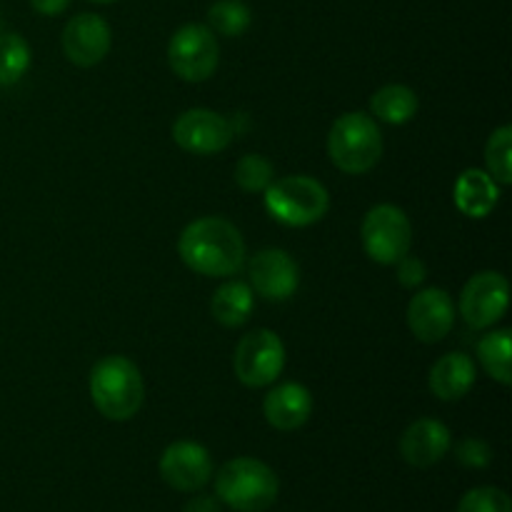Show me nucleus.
<instances>
[{"label":"nucleus","instance_id":"2eb2a0df","mask_svg":"<svg viewBox=\"0 0 512 512\" xmlns=\"http://www.w3.org/2000/svg\"><path fill=\"white\" fill-rule=\"evenodd\" d=\"M450 445H453V435H450L448 425L433 418H420L408 425L400 438V453H403L405 463L413 468H430L448 455Z\"/></svg>","mask_w":512,"mask_h":512},{"label":"nucleus","instance_id":"9d476101","mask_svg":"<svg viewBox=\"0 0 512 512\" xmlns=\"http://www.w3.org/2000/svg\"><path fill=\"white\" fill-rule=\"evenodd\" d=\"M235 130L220 113L205 108L185 110L173 125V140L195 155L220 153L230 145Z\"/></svg>","mask_w":512,"mask_h":512},{"label":"nucleus","instance_id":"2f4dec72","mask_svg":"<svg viewBox=\"0 0 512 512\" xmlns=\"http://www.w3.org/2000/svg\"><path fill=\"white\" fill-rule=\"evenodd\" d=\"M0 33H3V30H0Z\"/></svg>","mask_w":512,"mask_h":512},{"label":"nucleus","instance_id":"4be33fe9","mask_svg":"<svg viewBox=\"0 0 512 512\" xmlns=\"http://www.w3.org/2000/svg\"><path fill=\"white\" fill-rule=\"evenodd\" d=\"M253 23V13L243 0H215L208 8V28L225 38H238Z\"/></svg>","mask_w":512,"mask_h":512},{"label":"nucleus","instance_id":"c85d7f7f","mask_svg":"<svg viewBox=\"0 0 512 512\" xmlns=\"http://www.w3.org/2000/svg\"><path fill=\"white\" fill-rule=\"evenodd\" d=\"M70 3H73V0H30V5H33L35 13L48 15V18L65 13V10L70 8Z\"/></svg>","mask_w":512,"mask_h":512},{"label":"nucleus","instance_id":"20e7f679","mask_svg":"<svg viewBox=\"0 0 512 512\" xmlns=\"http://www.w3.org/2000/svg\"><path fill=\"white\" fill-rule=\"evenodd\" d=\"M328 155L348 175H363L378 165L383 155V133L365 113H345L328 133Z\"/></svg>","mask_w":512,"mask_h":512},{"label":"nucleus","instance_id":"423d86ee","mask_svg":"<svg viewBox=\"0 0 512 512\" xmlns=\"http://www.w3.org/2000/svg\"><path fill=\"white\" fill-rule=\"evenodd\" d=\"M220 48L213 30L203 23H188L168 43V63L185 83H205L218 70Z\"/></svg>","mask_w":512,"mask_h":512},{"label":"nucleus","instance_id":"a211bd4d","mask_svg":"<svg viewBox=\"0 0 512 512\" xmlns=\"http://www.w3.org/2000/svg\"><path fill=\"white\" fill-rule=\"evenodd\" d=\"M500 200V188L488 170H465L455 183V205L468 218H488Z\"/></svg>","mask_w":512,"mask_h":512},{"label":"nucleus","instance_id":"bb28decb","mask_svg":"<svg viewBox=\"0 0 512 512\" xmlns=\"http://www.w3.org/2000/svg\"><path fill=\"white\" fill-rule=\"evenodd\" d=\"M455 453H458V460L465 465V468H488L490 460H493V450L488 448V443L475 438L463 440Z\"/></svg>","mask_w":512,"mask_h":512},{"label":"nucleus","instance_id":"7c9ffc66","mask_svg":"<svg viewBox=\"0 0 512 512\" xmlns=\"http://www.w3.org/2000/svg\"><path fill=\"white\" fill-rule=\"evenodd\" d=\"M90 3H98V5H108V3H115V0H90Z\"/></svg>","mask_w":512,"mask_h":512},{"label":"nucleus","instance_id":"4468645a","mask_svg":"<svg viewBox=\"0 0 512 512\" xmlns=\"http://www.w3.org/2000/svg\"><path fill=\"white\" fill-rule=\"evenodd\" d=\"M455 325L453 298L443 288H425L408 305V328L423 343H440Z\"/></svg>","mask_w":512,"mask_h":512},{"label":"nucleus","instance_id":"393cba45","mask_svg":"<svg viewBox=\"0 0 512 512\" xmlns=\"http://www.w3.org/2000/svg\"><path fill=\"white\" fill-rule=\"evenodd\" d=\"M273 165L265 160L263 155H245L235 165V183L245 190V193H263L270 183H273Z\"/></svg>","mask_w":512,"mask_h":512},{"label":"nucleus","instance_id":"c756f323","mask_svg":"<svg viewBox=\"0 0 512 512\" xmlns=\"http://www.w3.org/2000/svg\"><path fill=\"white\" fill-rule=\"evenodd\" d=\"M183 512H220V500L213 495H198L185 505Z\"/></svg>","mask_w":512,"mask_h":512},{"label":"nucleus","instance_id":"a878e982","mask_svg":"<svg viewBox=\"0 0 512 512\" xmlns=\"http://www.w3.org/2000/svg\"><path fill=\"white\" fill-rule=\"evenodd\" d=\"M458 512H512V503L503 490L475 488L463 495Z\"/></svg>","mask_w":512,"mask_h":512},{"label":"nucleus","instance_id":"0eeeda50","mask_svg":"<svg viewBox=\"0 0 512 512\" xmlns=\"http://www.w3.org/2000/svg\"><path fill=\"white\" fill-rule=\"evenodd\" d=\"M363 248L370 260L380 265H395L410 253L413 243V225L398 205H375L363 220Z\"/></svg>","mask_w":512,"mask_h":512},{"label":"nucleus","instance_id":"f3484780","mask_svg":"<svg viewBox=\"0 0 512 512\" xmlns=\"http://www.w3.org/2000/svg\"><path fill=\"white\" fill-rule=\"evenodd\" d=\"M478 378V370L470 355L465 353H448L433 365L430 370V390H433L435 398L440 400H460L470 393V388L475 385Z\"/></svg>","mask_w":512,"mask_h":512},{"label":"nucleus","instance_id":"aec40b11","mask_svg":"<svg viewBox=\"0 0 512 512\" xmlns=\"http://www.w3.org/2000/svg\"><path fill=\"white\" fill-rule=\"evenodd\" d=\"M370 110L383 123L403 125L418 113V95L408 85H385L370 98Z\"/></svg>","mask_w":512,"mask_h":512},{"label":"nucleus","instance_id":"cd10ccee","mask_svg":"<svg viewBox=\"0 0 512 512\" xmlns=\"http://www.w3.org/2000/svg\"><path fill=\"white\" fill-rule=\"evenodd\" d=\"M425 275L428 273H425L423 260L410 258V255H405V258L398 260V278L405 288H418V285L425 280Z\"/></svg>","mask_w":512,"mask_h":512},{"label":"nucleus","instance_id":"5701e85b","mask_svg":"<svg viewBox=\"0 0 512 512\" xmlns=\"http://www.w3.org/2000/svg\"><path fill=\"white\" fill-rule=\"evenodd\" d=\"M30 68V45L18 33H0V85H15Z\"/></svg>","mask_w":512,"mask_h":512},{"label":"nucleus","instance_id":"6ab92c4d","mask_svg":"<svg viewBox=\"0 0 512 512\" xmlns=\"http://www.w3.org/2000/svg\"><path fill=\"white\" fill-rule=\"evenodd\" d=\"M253 308V288L248 283H240V280H230V283L220 285L215 290L213 300H210V313L225 328H240L243 323H248Z\"/></svg>","mask_w":512,"mask_h":512},{"label":"nucleus","instance_id":"6e6552de","mask_svg":"<svg viewBox=\"0 0 512 512\" xmlns=\"http://www.w3.org/2000/svg\"><path fill=\"white\" fill-rule=\"evenodd\" d=\"M233 368L240 383L248 388L273 385L285 368L283 340L273 330H253L235 348Z\"/></svg>","mask_w":512,"mask_h":512},{"label":"nucleus","instance_id":"b1692460","mask_svg":"<svg viewBox=\"0 0 512 512\" xmlns=\"http://www.w3.org/2000/svg\"><path fill=\"white\" fill-rule=\"evenodd\" d=\"M485 165H488L490 178L498 185L512 183V128L503 125L490 135L485 145Z\"/></svg>","mask_w":512,"mask_h":512},{"label":"nucleus","instance_id":"39448f33","mask_svg":"<svg viewBox=\"0 0 512 512\" xmlns=\"http://www.w3.org/2000/svg\"><path fill=\"white\" fill-rule=\"evenodd\" d=\"M263 193L270 218L288 228H308L323 220L330 208V195L325 185L308 175H288V178L273 180Z\"/></svg>","mask_w":512,"mask_h":512},{"label":"nucleus","instance_id":"1a4fd4ad","mask_svg":"<svg viewBox=\"0 0 512 512\" xmlns=\"http://www.w3.org/2000/svg\"><path fill=\"white\" fill-rule=\"evenodd\" d=\"M510 303V285L505 275L495 270H483L465 283L460 293V315L465 323L483 330L498 323Z\"/></svg>","mask_w":512,"mask_h":512},{"label":"nucleus","instance_id":"7ed1b4c3","mask_svg":"<svg viewBox=\"0 0 512 512\" xmlns=\"http://www.w3.org/2000/svg\"><path fill=\"white\" fill-rule=\"evenodd\" d=\"M278 475L255 458H235L215 475V495L238 512H263L278 498Z\"/></svg>","mask_w":512,"mask_h":512},{"label":"nucleus","instance_id":"f8f14e48","mask_svg":"<svg viewBox=\"0 0 512 512\" xmlns=\"http://www.w3.org/2000/svg\"><path fill=\"white\" fill-rule=\"evenodd\" d=\"M113 45V33L105 18L95 13H80L68 20L63 30L65 58L78 68H93L103 63Z\"/></svg>","mask_w":512,"mask_h":512},{"label":"nucleus","instance_id":"dca6fc26","mask_svg":"<svg viewBox=\"0 0 512 512\" xmlns=\"http://www.w3.org/2000/svg\"><path fill=\"white\" fill-rule=\"evenodd\" d=\"M263 413L268 425L280 433H290L308 423L313 415V395L300 383H283L265 395Z\"/></svg>","mask_w":512,"mask_h":512},{"label":"nucleus","instance_id":"f03ea898","mask_svg":"<svg viewBox=\"0 0 512 512\" xmlns=\"http://www.w3.org/2000/svg\"><path fill=\"white\" fill-rule=\"evenodd\" d=\"M90 398L103 418L123 423L143 408L145 385L138 365L123 355H108L90 370Z\"/></svg>","mask_w":512,"mask_h":512},{"label":"nucleus","instance_id":"9b49d317","mask_svg":"<svg viewBox=\"0 0 512 512\" xmlns=\"http://www.w3.org/2000/svg\"><path fill=\"white\" fill-rule=\"evenodd\" d=\"M160 475L170 488L180 493H193V490L205 488L213 478V458L200 443L178 440L165 448L160 458Z\"/></svg>","mask_w":512,"mask_h":512},{"label":"nucleus","instance_id":"ddd939ff","mask_svg":"<svg viewBox=\"0 0 512 512\" xmlns=\"http://www.w3.org/2000/svg\"><path fill=\"white\" fill-rule=\"evenodd\" d=\"M248 278L255 293L263 295L265 300L283 303V300L293 298L295 290H298L300 270L298 263L285 250L268 248L253 255L248 265Z\"/></svg>","mask_w":512,"mask_h":512},{"label":"nucleus","instance_id":"412c9836","mask_svg":"<svg viewBox=\"0 0 512 512\" xmlns=\"http://www.w3.org/2000/svg\"><path fill=\"white\" fill-rule=\"evenodd\" d=\"M478 358L490 378L498 380L500 385H510V330H495V333L485 335L478 343Z\"/></svg>","mask_w":512,"mask_h":512},{"label":"nucleus","instance_id":"f257e3e1","mask_svg":"<svg viewBox=\"0 0 512 512\" xmlns=\"http://www.w3.org/2000/svg\"><path fill=\"white\" fill-rule=\"evenodd\" d=\"M178 253L193 273L230 278L245 265V240L228 220L200 218L180 233Z\"/></svg>","mask_w":512,"mask_h":512}]
</instances>
